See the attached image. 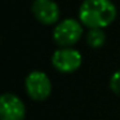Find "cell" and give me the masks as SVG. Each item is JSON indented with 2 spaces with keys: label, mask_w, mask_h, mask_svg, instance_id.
<instances>
[{
  "label": "cell",
  "mask_w": 120,
  "mask_h": 120,
  "mask_svg": "<svg viewBox=\"0 0 120 120\" xmlns=\"http://www.w3.org/2000/svg\"><path fill=\"white\" fill-rule=\"evenodd\" d=\"M86 44L93 49H98V48L103 47L105 41H106V35L103 32V29H89L86 32Z\"/></svg>",
  "instance_id": "7"
},
{
  "label": "cell",
  "mask_w": 120,
  "mask_h": 120,
  "mask_svg": "<svg viewBox=\"0 0 120 120\" xmlns=\"http://www.w3.org/2000/svg\"><path fill=\"white\" fill-rule=\"evenodd\" d=\"M25 89L31 99L45 101L52 93V81L45 72L35 70L25 79Z\"/></svg>",
  "instance_id": "3"
},
{
  "label": "cell",
  "mask_w": 120,
  "mask_h": 120,
  "mask_svg": "<svg viewBox=\"0 0 120 120\" xmlns=\"http://www.w3.org/2000/svg\"><path fill=\"white\" fill-rule=\"evenodd\" d=\"M26 107L14 93H3L0 97V120H25Z\"/></svg>",
  "instance_id": "5"
},
{
  "label": "cell",
  "mask_w": 120,
  "mask_h": 120,
  "mask_svg": "<svg viewBox=\"0 0 120 120\" xmlns=\"http://www.w3.org/2000/svg\"><path fill=\"white\" fill-rule=\"evenodd\" d=\"M116 14V7L111 0H84L79 7V21L88 29L110 26Z\"/></svg>",
  "instance_id": "1"
},
{
  "label": "cell",
  "mask_w": 120,
  "mask_h": 120,
  "mask_svg": "<svg viewBox=\"0 0 120 120\" xmlns=\"http://www.w3.org/2000/svg\"><path fill=\"white\" fill-rule=\"evenodd\" d=\"M83 26L80 21L65 18L56 25L53 30V39L60 47H72L83 36Z\"/></svg>",
  "instance_id": "2"
},
{
  "label": "cell",
  "mask_w": 120,
  "mask_h": 120,
  "mask_svg": "<svg viewBox=\"0 0 120 120\" xmlns=\"http://www.w3.org/2000/svg\"><path fill=\"white\" fill-rule=\"evenodd\" d=\"M110 89L115 94L120 96V70L115 71L110 78Z\"/></svg>",
  "instance_id": "8"
},
{
  "label": "cell",
  "mask_w": 120,
  "mask_h": 120,
  "mask_svg": "<svg viewBox=\"0 0 120 120\" xmlns=\"http://www.w3.org/2000/svg\"><path fill=\"white\" fill-rule=\"evenodd\" d=\"M31 12L36 21L45 26L57 25L60 22V7L53 0H34L31 4Z\"/></svg>",
  "instance_id": "6"
},
{
  "label": "cell",
  "mask_w": 120,
  "mask_h": 120,
  "mask_svg": "<svg viewBox=\"0 0 120 120\" xmlns=\"http://www.w3.org/2000/svg\"><path fill=\"white\" fill-rule=\"evenodd\" d=\"M83 62L80 52L72 47H61L52 54V65L62 74H71L79 70Z\"/></svg>",
  "instance_id": "4"
}]
</instances>
